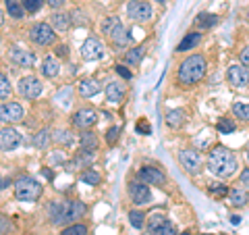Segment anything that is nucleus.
I'll return each mask as SVG.
<instances>
[{
	"instance_id": "nucleus-47",
	"label": "nucleus",
	"mask_w": 249,
	"mask_h": 235,
	"mask_svg": "<svg viewBox=\"0 0 249 235\" xmlns=\"http://www.w3.org/2000/svg\"><path fill=\"white\" fill-rule=\"evenodd\" d=\"M135 129H137L139 133H145V136H150V133H152V127H150V125H147V121H143V119L137 123Z\"/></svg>"
},
{
	"instance_id": "nucleus-8",
	"label": "nucleus",
	"mask_w": 249,
	"mask_h": 235,
	"mask_svg": "<svg viewBox=\"0 0 249 235\" xmlns=\"http://www.w3.org/2000/svg\"><path fill=\"white\" fill-rule=\"evenodd\" d=\"M129 198L131 202H133L135 206H145L152 202V190L150 185H145L143 181H139V179H135V181L129 183Z\"/></svg>"
},
{
	"instance_id": "nucleus-2",
	"label": "nucleus",
	"mask_w": 249,
	"mask_h": 235,
	"mask_svg": "<svg viewBox=\"0 0 249 235\" xmlns=\"http://www.w3.org/2000/svg\"><path fill=\"white\" fill-rule=\"evenodd\" d=\"M206 69H208L206 57H201V54H189V57L178 65V73H177L178 85H183V88L196 85L201 77L206 75Z\"/></svg>"
},
{
	"instance_id": "nucleus-35",
	"label": "nucleus",
	"mask_w": 249,
	"mask_h": 235,
	"mask_svg": "<svg viewBox=\"0 0 249 235\" xmlns=\"http://www.w3.org/2000/svg\"><path fill=\"white\" fill-rule=\"evenodd\" d=\"M147 231H150V235H177V227L170 221H164L162 225L152 227V229H147Z\"/></svg>"
},
{
	"instance_id": "nucleus-24",
	"label": "nucleus",
	"mask_w": 249,
	"mask_h": 235,
	"mask_svg": "<svg viewBox=\"0 0 249 235\" xmlns=\"http://www.w3.org/2000/svg\"><path fill=\"white\" fill-rule=\"evenodd\" d=\"M54 102H56L58 106H62V108H69L71 106V102H73V88L71 85H65L56 96H54Z\"/></svg>"
},
{
	"instance_id": "nucleus-18",
	"label": "nucleus",
	"mask_w": 249,
	"mask_h": 235,
	"mask_svg": "<svg viewBox=\"0 0 249 235\" xmlns=\"http://www.w3.org/2000/svg\"><path fill=\"white\" fill-rule=\"evenodd\" d=\"M229 202H231V206H235V208H241V206H247L249 204V194L243 185H235V187H231L229 190Z\"/></svg>"
},
{
	"instance_id": "nucleus-59",
	"label": "nucleus",
	"mask_w": 249,
	"mask_h": 235,
	"mask_svg": "<svg viewBox=\"0 0 249 235\" xmlns=\"http://www.w3.org/2000/svg\"><path fill=\"white\" fill-rule=\"evenodd\" d=\"M208 235H214V233H208Z\"/></svg>"
},
{
	"instance_id": "nucleus-40",
	"label": "nucleus",
	"mask_w": 249,
	"mask_h": 235,
	"mask_svg": "<svg viewBox=\"0 0 249 235\" xmlns=\"http://www.w3.org/2000/svg\"><path fill=\"white\" fill-rule=\"evenodd\" d=\"M237 129V125L232 123L231 119H222V121H218V131L220 133H232Z\"/></svg>"
},
{
	"instance_id": "nucleus-30",
	"label": "nucleus",
	"mask_w": 249,
	"mask_h": 235,
	"mask_svg": "<svg viewBox=\"0 0 249 235\" xmlns=\"http://www.w3.org/2000/svg\"><path fill=\"white\" fill-rule=\"evenodd\" d=\"M121 25H123L121 19H119V17H114V15H112V17H106V19L102 21V27H100V29H102V34H104L106 38H110V36H112L114 31L119 29Z\"/></svg>"
},
{
	"instance_id": "nucleus-55",
	"label": "nucleus",
	"mask_w": 249,
	"mask_h": 235,
	"mask_svg": "<svg viewBox=\"0 0 249 235\" xmlns=\"http://www.w3.org/2000/svg\"><path fill=\"white\" fill-rule=\"evenodd\" d=\"M231 221H232V225H239L241 218H239V216H231Z\"/></svg>"
},
{
	"instance_id": "nucleus-25",
	"label": "nucleus",
	"mask_w": 249,
	"mask_h": 235,
	"mask_svg": "<svg viewBox=\"0 0 249 235\" xmlns=\"http://www.w3.org/2000/svg\"><path fill=\"white\" fill-rule=\"evenodd\" d=\"M199 40H201V36L197 34V31H189L185 38H183V42L177 46V50L178 52H185V50H191V48H196V46L199 44Z\"/></svg>"
},
{
	"instance_id": "nucleus-48",
	"label": "nucleus",
	"mask_w": 249,
	"mask_h": 235,
	"mask_svg": "<svg viewBox=\"0 0 249 235\" xmlns=\"http://www.w3.org/2000/svg\"><path fill=\"white\" fill-rule=\"evenodd\" d=\"M239 59H241V65H243V67H249V46H245V48L241 50Z\"/></svg>"
},
{
	"instance_id": "nucleus-22",
	"label": "nucleus",
	"mask_w": 249,
	"mask_h": 235,
	"mask_svg": "<svg viewBox=\"0 0 249 235\" xmlns=\"http://www.w3.org/2000/svg\"><path fill=\"white\" fill-rule=\"evenodd\" d=\"M42 75L44 77H48V79H52V77H56L60 73V62L54 59V57H46L42 60Z\"/></svg>"
},
{
	"instance_id": "nucleus-34",
	"label": "nucleus",
	"mask_w": 249,
	"mask_h": 235,
	"mask_svg": "<svg viewBox=\"0 0 249 235\" xmlns=\"http://www.w3.org/2000/svg\"><path fill=\"white\" fill-rule=\"evenodd\" d=\"M129 223H131V227H135V229H143L145 227V215L142 213V210H137V208H133V210H129Z\"/></svg>"
},
{
	"instance_id": "nucleus-32",
	"label": "nucleus",
	"mask_w": 249,
	"mask_h": 235,
	"mask_svg": "<svg viewBox=\"0 0 249 235\" xmlns=\"http://www.w3.org/2000/svg\"><path fill=\"white\" fill-rule=\"evenodd\" d=\"M81 181L85 185H91V187H96L102 183V175L98 173V171H93V169H85L83 173H81Z\"/></svg>"
},
{
	"instance_id": "nucleus-46",
	"label": "nucleus",
	"mask_w": 249,
	"mask_h": 235,
	"mask_svg": "<svg viewBox=\"0 0 249 235\" xmlns=\"http://www.w3.org/2000/svg\"><path fill=\"white\" fill-rule=\"evenodd\" d=\"M67 158H65V154H62V150H56V152H52L50 154V162H54V164H62V162H65Z\"/></svg>"
},
{
	"instance_id": "nucleus-57",
	"label": "nucleus",
	"mask_w": 249,
	"mask_h": 235,
	"mask_svg": "<svg viewBox=\"0 0 249 235\" xmlns=\"http://www.w3.org/2000/svg\"><path fill=\"white\" fill-rule=\"evenodd\" d=\"M247 158H249V146H247Z\"/></svg>"
},
{
	"instance_id": "nucleus-53",
	"label": "nucleus",
	"mask_w": 249,
	"mask_h": 235,
	"mask_svg": "<svg viewBox=\"0 0 249 235\" xmlns=\"http://www.w3.org/2000/svg\"><path fill=\"white\" fill-rule=\"evenodd\" d=\"M241 185H249V169L241 171Z\"/></svg>"
},
{
	"instance_id": "nucleus-39",
	"label": "nucleus",
	"mask_w": 249,
	"mask_h": 235,
	"mask_svg": "<svg viewBox=\"0 0 249 235\" xmlns=\"http://www.w3.org/2000/svg\"><path fill=\"white\" fill-rule=\"evenodd\" d=\"M11 94V81L4 73H0V98H6Z\"/></svg>"
},
{
	"instance_id": "nucleus-29",
	"label": "nucleus",
	"mask_w": 249,
	"mask_h": 235,
	"mask_svg": "<svg viewBox=\"0 0 249 235\" xmlns=\"http://www.w3.org/2000/svg\"><path fill=\"white\" fill-rule=\"evenodd\" d=\"M52 142V133L48 129H40L34 136V146L37 148V150H44V148H48Z\"/></svg>"
},
{
	"instance_id": "nucleus-9",
	"label": "nucleus",
	"mask_w": 249,
	"mask_h": 235,
	"mask_svg": "<svg viewBox=\"0 0 249 235\" xmlns=\"http://www.w3.org/2000/svg\"><path fill=\"white\" fill-rule=\"evenodd\" d=\"M127 15L135 23H145L152 19V4L147 0H131L127 4Z\"/></svg>"
},
{
	"instance_id": "nucleus-43",
	"label": "nucleus",
	"mask_w": 249,
	"mask_h": 235,
	"mask_svg": "<svg viewBox=\"0 0 249 235\" xmlns=\"http://www.w3.org/2000/svg\"><path fill=\"white\" fill-rule=\"evenodd\" d=\"M23 9L27 13H37L42 9V0H23Z\"/></svg>"
},
{
	"instance_id": "nucleus-26",
	"label": "nucleus",
	"mask_w": 249,
	"mask_h": 235,
	"mask_svg": "<svg viewBox=\"0 0 249 235\" xmlns=\"http://www.w3.org/2000/svg\"><path fill=\"white\" fill-rule=\"evenodd\" d=\"M143 48L142 46H135V48H131L129 52H124V65H129V67H137L139 62L143 60Z\"/></svg>"
},
{
	"instance_id": "nucleus-13",
	"label": "nucleus",
	"mask_w": 249,
	"mask_h": 235,
	"mask_svg": "<svg viewBox=\"0 0 249 235\" xmlns=\"http://www.w3.org/2000/svg\"><path fill=\"white\" fill-rule=\"evenodd\" d=\"M73 125L77 129H91L93 125L98 123V113L93 111V108H79V111H77L75 115H73Z\"/></svg>"
},
{
	"instance_id": "nucleus-52",
	"label": "nucleus",
	"mask_w": 249,
	"mask_h": 235,
	"mask_svg": "<svg viewBox=\"0 0 249 235\" xmlns=\"http://www.w3.org/2000/svg\"><path fill=\"white\" fill-rule=\"evenodd\" d=\"M44 2L48 4V6H52V9H60V6L65 4L67 0H44Z\"/></svg>"
},
{
	"instance_id": "nucleus-31",
	"label": "nucleus",
	"mask_w": 249,
	"mask_h": 235,
	"mask_svg": "<svg viewBox=\"0 0 249 235\" xmlns=\"http://www.w3.org/2000/svg\"><path fill=\"white\" fill-rule=\"evenodd\" d=\"M93 160H96V154H93V152H88V150H81V152H77V156L73 158V164H75V167L88 169Z\"/></svg>"
},
{
	"instance_id": "nucleus-14",
	"label": "nucleus",
	"mask_w": 249,
	"mask_h": 235,
	"mask_svg": "<svg viewBox=\"0 0 249 235\" xmlns=\"http://www.w3.org/2000/svg\"><path fill=\"white\" fill-rule=\"evenodd\" d=\"M227 79L232 88H237V90L247 88L249 85V69H245L243 65H232L227 71Z\"/></svg>"
},
{
	"instance_id": "nucleus-56",
	"label": "nucleus",
	"mask_w": 249,
	"mask_h": 235,
	"mask_svg": "<svg viewBox=\"0 0 249 235\" xmlns=\"http://www.w3.org/2000/svg\"><path fill=\"white\" fill-rule=\"evenodd\" d=\"M2 25H4V13L0 11V27H2Z\"/></svg>"
},
{
	"instance_id": "nucleus-16",
	"label": "nucleus",
	"mask_w": 249,
	"mask_h": 235,
	"mask_svg": "<svg viewBox=\"0 0 249 235\" xmlns=\"http://www.w3.org/2000/svg\"><path fill=\"white\" fill-rule=\"evenodd\" d=\"M21 144V133L13 127H4L0 129V150L4 152H13L15 148H19Z\"/></svg>"
},
{
	"instance_id": "nucleus-28",
	"label": "nucleus",
	"mask_w": 249,
	"mask_h": 235,
	"mask_svg": "<svg viewBox=\"0 0 249 235\" xmlns=\"http://www.w3.org/2000/svg\"><path fill=\"white\" fill-rule=\"evenodd\" d=\"M110 42L114 44V46H119V48H124L129 42H131V36H129V29H124L123 25L114 31V34L110 36Z\"/></svg>"
},
{
	"instance_id": "nucleus-15",
	"label": "nucleus",
	"mask_w": 249,
	"mask_h": 235,
	"mask_svg": "<svg viewBox=\"0 0 249 235\" xmlns=\"http://www.w3.org/2000/svg\"><path fill=\"white\" fill-rule=\"evenodd\" d=\"M137 179L143 181L145 185H164L166 177L158 167H142L137 171Z\"/></svg>"
},
{
	"instance_id": "nucleus-6",
	"label": "nucleus",
	"mask_w": 249,
	"mask_h": 235,
	"mask_svg": "<svg viewBox=\"0 0 249 235\" xmlns=\"http://www.w3.org/2000/svg\"><path fill=\"white\" fill-rule=\"evenodd\" d=\"M17 92L21 94L23 98L36 100V98H40V96H42L44 85H42V81H40V77H36V75H25V77H21V79H19V83H17Z\"/></svg>"
},
{
	"instance_id": "nucleus-45",
	"label": "nucleus",
	"mask_w": 249,
	"mask_h": 235,
	"mask_svg": "<svg viewBox=\"0 0 249 235\" xmlns=\"http://www.w3.org/2000/svg\"><path fill=\"white\" fill-rule=\"evenodd\" d=\"M119 133H121V127H116V125H114V127H110V129L106 131V142L108 144H114L116 139H119Z\"/></svg>"
},
{
	"instance_id": "nucleus-3",
	"label": "nucleus",
	"mask_w": 249,
	"mask_h": 235,
	"mask_svg": "<svg viewBox=\"0 0 249 235\" xmlns=\"http://www.w3.org/2000/svg\"><path fill=\"white\" fill-rule=\"evenodd\" d=\"M208 171L214 177L227 179L237 171V158L229 148L224 146H216L212 152L208 154Z\"/></svg>"
},
{
	"instance_id": "nucleus-58",
	"label": "nucleus",
	"mask_w": 249,
	"mask_h": 235,
	"mask_svg": "<svg viewBox=\"0 0 249 235\" xmlns=\"http://www.w3.org/2000/svg\"><path fill=\"white\" fill-rule=\"evenodd\" d=\"M183 235H193V233H183Z\"/></svg>"
},
{
	"instance_id": "nucleus-23",
	"label": "nucleus",
	"mask_w": 249,
	"mask_h": 235,
	"mask_svg": "<svg viewBox=\"0 0 249 235\" xmlns=\"http://www.w3.org/2000/svg\"><path fill=\"white\" fill-rule=\"evenodd\" d=\"M52 139L58 146H71L75 142V133L71 129H56L52 133Z\"/></svg>"
},
{
	"instance_id": "nucleus-12",
	"label": "nucleus",
	"mask_w": 249,
	"mask_h": 235,
	"mask_svg": "<svg viewBox=\"0 0 249 235\" xmlns=\"http://www.w3.org/2000/svg\"><path fill=\"white\" fill-rule=\"evenodd\" d=\"M81 57L83 60H100L104 57V46L98 38H88L83 44H81Z\"/></svg>"
},
{
	"instance_id": "nucleus-37",
	"label": "nucleus",
	"mask_w": 249,
	"mask_h": 235,
	"mask_svg": "<svg viewBox=\"0 0 249 235\" xmlns=\"http://www.w3.org/2000/svg\"><path fill=\"white\" fill-rule=\"evenodd\" d=\"M232 115L243 123H249V104L247 102H235L232 104Z\"/></svg>"
},
{
	"instance_id": "nucleus-42",
	"label": "nucleus",
	"mask_w": 249,
	"mask_h": 235,
	"mask_svg": "<svg viewBox=\"0 0 249 235\" xmlns=\"http://www.w3.org/2000/svg\"><path fill=\"white\" fill-rule=\"evenodd\" d=\"M164 221H168L166 215H162V213H154V215L150 216V221H147V229H152V227H158V225H162Z\"/></svg>"
},
{
	"instance_id": "nucleus-54",
	"label": "nucleus",
	"mask_w": 249,
	"mask_h": 235,
	"mask_svg": "<svg viewBox=\"0 0 249 235\" xmlns=\"http://www.w3.org/2000/svg\"><path fill=\"white\" fill-rule=\"evenodd\" d=\"M11 185V179H6V177H0V190H6V187Z\"/></svg>"
},
{
	"instance_id": "nucleus-50",
	"label": "nucleus",
	"mask_w": 249,
	"mask_h": 235,
	"mask_svg": "<svg viewBox=\"0 0 249 235\" xmlns=\"http://www.w3.org/2000/svg\"><path fill=\"white\" fill-rule=\"evenodd\" d=\"M54 52H56V57H58V59H67V57H69V48H67L65 44L56 46V50H54Z\"/></svg>"
},
{
	"instance_id": "nucleus-38",
	"label": "nucleus",
	"mask_w": 249,
	"mask_h": 235,
	"mask_svg": "<svg viewBox=\"0 0 249 235\" xmlns=\"http://www.w3.org/2000/svg\"><path fill=\"white\" fill-rule=\"evenodd\" d=\"M88 227L83 223H73V225H67L65 229L60 231V235H88Z\"/></svg>"
},
{
	"instance_id": "nucleus-27",
	"label": "nucleus",
	"mask_w": 249,
	"mask_h": 235,
	"mask_svg": "<svg viewBox=\"0 0 249 235\" xmlns=\"http://www.w3.org/2000/svg\"><path fill=\"white\" fill-rule=\"evenodd\" d=\"M185 111H183V108H175V111H168L166 113V125H168V127H181V125L185 123Z\"/></svg>"
},
{
	"instance_id": "nucleus-51",
	"label": "nucleus",
	"mask_w": 249,
	"mask_h": 235,
	"mask_svg": "<svg viewBox=\"0 0 249 235\" xmlns=\"http://www.w3.org/2000/svg\"><path fill=\"white\" fill-rule=\"evenodd\" d=\"M71 19H73V23H75V25H83V13H79V11H73L71 13Z\"/></svg>"
},
{
	"instance_id": "nucleus-1",
	"label": "nucleus",
	"mask_w": 249,
	"mask_h": 235,
	"mask_svg": "<svg viewBox=\"0 0 249 235\" xmlns=\"http://www.w3.org/2000/svg\"><path fill=\"white\" fill-rule=\"evenodd\" d=\"M88 206L79 200H52L48 204V216L52 225H73L77 218L85 216Z\"/></svg>"
},
{
	"instance_id": "nucleus-41",
	"label": "nucleus",
	"mask_w": 249,
	"mask_h": 235,
	"mask_svg": "<svg viewBox=\"0 0 249 235\" xmlns=\"http://www.w3.org/2000/svg\"><path fill=\"white\" fill-rule=\"evenodd\" d=\"M11 231H13L11 218H9V216H4V215H0V235H9Z\"/></svg>"
},
{
	"instance_id": "nucleus-17",
	"label": "nucleus",
	"mask_w": 249,
	"mask_h": 235,
	"mask_svg": "<svg viewBox=\"0 0 249 235\" xmlns=\"http://www.w3.org/2000/svg\"><path fill=\"white\" fill-rule=\"evenodd\" d=\"M104 92H106V102H110V104H121L124 100V94H127V90H124V85L121 81H108Z\"/></svg>"
},
{
	"instance_id": "nucleus-10",
	"label": "nucleus",
	"mask_w": 249,
	"mask_h": 235,
	"mask_svg": "<svg viewBox=\"0 0 249 235\" xmlns=\"http://www.w3.org/2000/svg\"><path fill=\"white\" fill-rule=\"evenodd\" d=\"M23 117H25V111L19 102H4L0 104V123L13 125V123H21Z\"/></svg>"
},
{
	"instance_id": "nucleus-5",
	"label": "nucleus",
	"mask_w": 249,
	"mask_h": 235,
	"mask_svg": "<svg viewBox=\"0 0 249 235\" xmlns=\"http://www.w3.org/2000/svg\"><path fill=\"white\" fill-rule=\"evenodd\" d=\"M29 40L34 42L36 46H52L56 42V31L52 29L50 23H34V25L29 27Z\"/></svg>"
},
{
	"instance_id": "nucleus-44",
	"label": "nucleus",
	"mask_w": 249,
	"mask_h": 235,
	"mask_svg": "<svg viewBox=\"0 0 249 235\" xmlns=\"http://www.w3.org/2000/svg\"><path fill=\"white\" fill-rule=\"evenodd\" d=\"M208 192L214 194V196H224V194H229L227 185H222V183H212V185L208 187Z\"/></svg>"
},
{
	"instance_id": "nucleus-60",
	"label": "nucleus",
	"mask_w": 249,
	"mask_h": 235,
	"mask_svg": "<svg viewBox=\"0 0 249 235\" xmlns=\"http://www.w3.org/2000/svg\"><path fill=\"white\" fill-rule=\"evenodd\" d=\"M158 2H162V0H158Z\"/></svg>"
},
{
	"instance_id": "nucleus-36",
	"label": "nucleus",
	"mask_w": 249,
	"mask_h": 235,
	"mask_svg": "<svg viewBox=\"0 0 249 235\" xmlns=\"http://www.w3.org/2000/svg\"><path fill=\"white\" fill-rule=\"evenodd\" d=\"M6 13L11 15L13 19H23V15H25V9H23V4H19L17 0H6Z\"/></svg>"
},
{
	"instance_id": "nucleus-19",
	"label": "nucleus",
	"mask_w": 249,
	"mask_h": 235,
	"mask_svg": "<svg viewBox=\"0 0 249 235\" xmlns=\"http://www.w3.org/2000/svg\"><path fill=\"white\" fill-rule=\"evenodd\" d=\"M50 25L54 31H67L69 27L73 25V19L69 13H62V11H56L50 15Z\"/></svg>"
},
{
	"instance_id": "nucleus-20",
	"label": "nucleus",
	"mask_w": 249,
	"mask_h": 235,
	"mask_svg": "<svg viewBox=\"0 0 249 235\" xmlns=\"http://www.w3.org/2000/svg\"><path fill=\"white\" fill-rule=\"evenodd\" d=\"M100 90H102V85H100L98 79H81L79 85H77V92L83 98H93L96 94H100Z\"/></svg>"
},
{
	"instance_id": "nucleus-21",
	"label": "nucleus",
	"mask_w": 249,
	"mask_h": 235,
	"mask_svg": "<svg viewBox=\"0 0 249 235\" xmlns=\"http://www.w3.org/2000/svg\"><path fill=\"white\" fill-rule=\"evenodd\" d=\"M100 146V139L93 131H83L79 136V148L81 150H88V152H96Z\"/></svg>"
},
{
	"instance_id": "nucleus-4",
	"label": "nucleus",
	"mask_w": 249,
	"mask_h": 235,
	"mask_svg": "<svg viewBox=\"0 0 249 235\" xmlns=\"http://www.w3.org/2000/svg\"><path fill=\"white\" fill-rule=\"evenodd\" d=\"M44 192V185L34 177H19L15 181V198L19 202H37Z\"/></svg>"
},
{
	"instance_id": "nucleus-7",
	"label": "nucleus",
	"mask_w": 249,
	"mask_h": 235,
	"mask_svg": "<svg viewBox=\"0 0 249 235\" xmlns=\"http://www.w3.org/2000/svg\"><path fill=\"white\" fill-rule=\"evenodd\" d=\"M178 162L189 175H197L204 167V158L199 156L197 150H191V148H185V150L178 152Z\"/></svg>"
},
{
	"instance_id": "nucleus-11",
	"label": "nucleus",
	"mask_w": 249,
	"mask_h": 235,
	"mask_svg": "<svg viewBox=\"0 0 249 235\" xmlns=\"http://www.w3.org/2000/svg\"><path fill=\"white\" fill-rule=\"evenodd\" d=\"M9 59L15 62V65H19L23 69H31L36 65L34 52H29L27 48H21V46H11L9 48Z\"/></svg>"
},
{
	"instance_id": "nucleus-33",
	"label": "nucleus",
	"mask_w": 249,
	"mask_h": 235,
	"mask_svg": "<svg viewBox=\"0 0 249 235\" xmlns=\"http://www.w3.org/2000/svg\"><path fill=\"white\" fill-rule=\"evenodd\" d=\"M218 23V17L212 13H199L197 19H196V25L201 27V29H208V27H214Z\"/></svg>"
},
{
	"instance_id": "nucleus-49",
	"label": "nucleus",
	"mask_w": 249,
	"mask_h": 235,
	"mask_svg": "<svg viewBox=\"0 0 249 235\" xmlns=\"http://www.w3.org/2000/svg\"><path fill=\"white\" fill-rule=\"evenodd\" d=\"M114 69H116V73H119L121 77H124V79H131V71L124 65H116Z\"/></svg>"
}]
</instances>
